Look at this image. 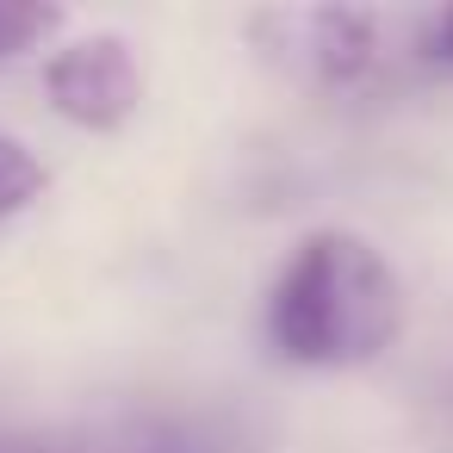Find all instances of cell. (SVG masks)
I'll return each mask as SVG.
<instances>
[{
  "instance_id": "obj_1",
  "label": "cell",
  "mask_w": 453,
  "mask_h": 453,
  "mask_svg": "<svg viewBox=\"0 0 453 453\" xmlns=\"http://www.w3.org/2000/svg\"><path fill=\"white\" fill-rule=\"evenodd\" d=\"M403 286L354 230H317L292 249L267 292V342L292 366H366L403 335Z\"/></svg>"
},
{
  "instance_id": "obj_2",
  "label": "cell",
  "mask_w": 453,
  "mask_h": 453,
  "mask_svg": "<svg viewBox=\"0 0 453 453\" xmlns=\"http://www.w3.org/2000/svg\"><path fill=\"white\" fill-rule=\"evenodd\" d=\"M249 38L267 63L323 94L360 88L379 69V19L360 7H273L249 19Z\"/></svg>"
},
{
  "instance_id": "obj_3",
  "label": "cell",
  "mask_w": 453,
  "mask_h": 453,
  "mask_svg": "<svg viewBox=\"0 0 453 453\" xmlns=\"http://www.w3.org/2000/svg\"><path fill=\"white\" fill-rule=\"evenodd\" d=\"M44 94L50 106L75 125V131H94V137H112L137 119L143 106V63L131 50V38L119 32H88V38H69L50 50L44 63Z\"/></svg>"
},
{
  "instance_id": "obj_4",
  "label": "cell",
  "mask_w": 453,
  "mask_h": 453,
  "mask_svg": "<svg viewBox=\"0 0 453 453\" xmlns=\"http://www.w3.org/2000/svg\"><path fill=\"white\" fill-rule=\"evenodd\" d=\"M44 187H50V168L19 137L0 131V224H13L19 211H32L44 199Z\"/></svg>"
},
{
  "instance_id": "obj_5",
  "label": "cell",
  "mask_w": 453,
  "mask_h": 453,
  "mask_svg": "<svg viewBox=\"0 0 453 453\" xmlns=\"http://www.w3.org/2000/svg\"><path fill=\"white\" fill-rule=\"evenodd\" d=\"M63 32V7L44 0H0V63H13L26 50H44Z\"/></svg>"
},
{
  "instance_id": "obj_6",
  "label": "cell",
  "mask_w": 453,
  "mask_h": 453,
  "mask_svg": "<svg viewBox=\"0 0 453 453\" xmlns=\"http://www.w3.org/2000/svg\"><path fill=\"white\" fill-rule=\"evenodd\" d=\"M416 57H422L428 69H441V75H453V7H441V13H428V19L416 26Z\"/></svg>"
},
{
  "instance_id": "obj_7",
  "label": "cell",
  "mask_w": 453,
  "mask_h": 453,
  "mask_svg": "<svg viewBox=\"0 0 453 453\" xmlns=\"http://www.w3.org/2000/svg\"><path fill=\"white\" fill-rule=\"evenodd\" d=\"M131 453H205V447H199V441H187V434H174V428H168V434H143V441H137V447H131Z\"/></svg>"
}]
</instances>
